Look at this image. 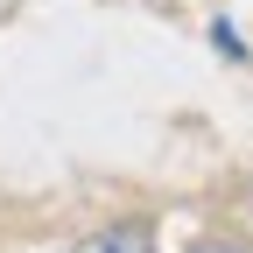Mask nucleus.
<instances>
[{
    "mask_svg": "<svg viewBox=\"0 0 253 253\" xmlns=\"http://www.w3.org/2000/svg\"><path fill=\"white\" fill-rule=\"evenodd\" d=\"M99 246L106 253H148V225H113V232H99Z\"/></svg>",
    "mask_w": 253,
    "mask_h": 253,
    "instance_id": "obj_1",
    "label": "nucleus"
},
{
    "mask_svg": "<svg viewBox=\"0 0 253 253\" xmlns=\"http://www.w3.org/2000/svg\"><path fill=\"white\" fill-rule=\"evenodd\" d=\"M197 253H232V246H197Z\"/></svg>",
    "mask_w": 253,
    "mask_h": 253,
    "instance_id": "obj_2",
    "label": "nucleus"
}]
</instances>
